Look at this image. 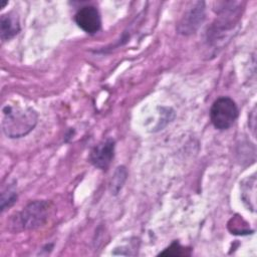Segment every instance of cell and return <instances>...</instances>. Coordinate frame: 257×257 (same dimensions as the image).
Returning <instances> with one entry per match:
<instances>
[{
  "instance_id": "cell-12",
  "label": "cell",
  "mask_w": 257,
  "mask_h": 257,
  "mask_svg": "<svg viewBox=\"0 0 257 257\" xmlns=\"http://www.w3.org/2000/svg\"><path fill=\"white\" fill-rule=\"evenodd\" d=\"M6 4H8V2H7V1H5V2H2V3H1V5H0V8H3V7H4Z\"/></svg>"
},
{
  "instance_id": "cell-4",
  "label": "cell",
  "mask_w": 257,
  "mask_h": 257,
  "mask_svg": "<svg viewBox=\"0 0 257 257\" xmlns=\"http://www.w3.org/2000/svg\"><path fill=\"white\" fill-rule=\"evenodd\" d=\"M205 20V3L202 1L195 2L192 7L185 13L178 24V31L181 34L189 35L197 31Z\"/></svg>"
},
{
  "instance_id": "cell-2",
  "label": "cell",
  "mask_w": 257,
  "mask_h": 257,
  "mask_svg": "<svg viewBox=\"0 0 257 257\" xmlns=\"http://www.w3.org/2000/svg\"><path fill=\"white\" fill-rule=\"evenodd\" d=\"M239 114L236 102L228 97L222 96L217 98L210 109V118L217 130H228L233 125Z\"/></svg>"
},
{
  "instance_id": "cell-11",
  "label": "cell",
  "mask_w": 257,
  "mask_h": 257,
  "mask_svg": "<svg viewBox=\"0 0 257 257\" xmlns=\"http://www.w3.org/2000/svg\"><path fill=\"white\" fill-rule=\"evenodd\" d=\"M17 200V194L13 187L9 186L6 191L1 194V210L4 211L6 208H10Z\"/></svg>"
},
{
  "instance_id": "cell-6",
  "label": "cell",
  "mask_w": 257,
  "mask_h": 257,
  "mask_svg": "<svg viewBox=\"0 0 257 257\" xmlns=\"http://www.w3.org/2000/svg\"><path fill=\"white\" fill-rule=\"evenodd\" d=\"M114 140L108 138L96 145L90 152V163L99 170H106L114 157Z\"/></svg>"
},
{
  "instance_id": "cell-10",
  "label": "cell",
  "mask_w": 257,
  "mask_h": 257,
  "mask_svg": "<svg viewBox=\"0 0 257 257\" xmlns=\"http://www.w3.org/2000/svg\"><path fill=\"white\" fill-rule=\"evenodd\" d=\"M162 256H190L191 249L183 247L179 242L174 241L168 248L160 253Z\"/></svg>"
},
{
  "instance_id": "cell-8",
  "label": "cell",
  "mask_w": 257,
  "mask_h": 257,
  "mask_svg": "<svg viewBox=\"0 0 257 257\" xmlns=\"http://www.w3.org/2000/svg\"><path fill=\"white\" fill-rule=\"evenodd\" d=\"M255 184H256V179L254 176L251 178H247L243 184H242V199L243 202L247 205L249 209L252 211L255 210Z\"/></svg>"
},
{
  "instance_id": "cell-9",
  "label": "cell",
  "mask_w": 257,
  "mask_h": 257,
  "mask_svg": "<svg viewBox=\"0 0 257 257\" xmlns=\"http://www.w3.org/2000/svg\"><path fill=\"white\" fill-rule=\"evenodd\" d=\"M126 180V170L124 167H118L114 174H113V177L111 179V182H110V192L111 194L113 195H116L119 190L122 188L124 182Z\"/></svg>"
},
{
  "instance_id": "cell-7",
  "label": "cell",
  "mask_w": 257,
  "mask_h": 257,
  "mask_svg": "<svg viewBox=\"0 0 257 257\" xmlns=\"http://www.w3.org/2000/svg\"><path fill=\"white\" fill-rule=\"evenodd\" d=\"M20 31V24L17 15L6 13L0 19V35L2 41L10 40Z\"/></svg>"
},
{
  "instance_id": "cell-5",
  "label": "cell",
  "mask_w": 257,
  "mask_h": 257,
  "mask_svg": "<svg viewBox=\"0 0 257 257\" xmlns=\"http://www.w3.org/2000/svg\"><path fill=\"white\" fill-rule=\"evenodd\" d=\"M77 26L88 34H94L101 28V17L94 6H83L74 15Z\"/></svg>"
},
{
  "instance_id": "cell-1",
  "label": "cell",
  "mask_w": 257,
  "mask_h": 257,
  "mask_svg": "<svg viewBox=\"0 0 257 257\" xmlns=\"http://www.w3.org/2000/svg\"><path fill=\"white\" fill-rule=\"evenodd\" d=\"M37 112L29 106L6 104L2 108V131L10 139H19L28 135L36 125Z\"/></svg>"
},
{
  "instance_id": "cell-3",
  "label": "cell",
  "mask_w": 257,
  "mask_h": 257,
  "mask_svg": "<svg viewBox=\"0 0 257 257\" xmlns=\"http://www.w3.org/2000/svg\"><path fill=\"white\" fill-rule=\"evenodd\" d=\"M49 212V204L46 201H33L18 214L15 225L20 230H31L43 225Z\"/></svg>"
}]
</instances>
